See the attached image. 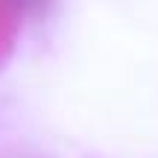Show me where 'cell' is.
<instances>
[{
  "label": "cell",
  "mask_w": 158,
  "mask_h": 158,
  "mask_svg": "<svg viewBox=\"0 0 158 158\" xmlns=\"http://www.w3.org/2000/svg\"><path fill=\"white\" fill-rule=\"evenodd\" d=\"M21 3H41V0H21Z\"/></svg>",
  "instance_id": "obj_2"
},
{
  "label": "cell",
  "mask_w": 158,
  "mask_h": 158,
  "mask_svg": "<svg viewBox=\"0 0 158 158\" xmlns=\"http://www.w3.org/2000/svg\"><path fill=\"white\" fill-rule=\"evenodd\" d=\"M12 44V9H9V0H0V59L6 56Z\"/></svg>",
  "instance_id": "obj_1"
}]
</instances>
